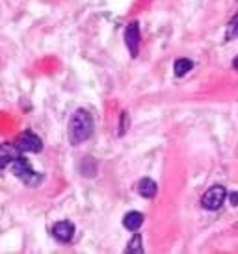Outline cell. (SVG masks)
<instances>
[{"mask_svg":"<svg viewBox=\"0 0 238 254\" xmlns=\"http://www.w3.org/2000/svg\"><path fill=\"white\" fill-rule=\"evenodd\" d=\"M93 128H95V123H93V117L90 115V112L77 110L69 121L71 145H80V143L88 141L91 135H93Z\"/></svg>","mask_w":238,"mask_h":254,"instance_id":"cell-1","label":"cell"},{"mask_svg":"<svg viewBox=\"0 0 238 254\" xmlns=\"http://www.w3.org/2000/svg\"><path fill=\"white\" fill-rule=\"evenodd\" d=\"M11 171H13L15 177L21 178L22 182L26 184V186H30V188L39 186L41 180H43L41 175H39V173H35V171L32 169V165H30L28 160H26V158H22V156H19L17 160H13V163H11Z\"/></svg>","mask_w":238,"mask_h":254,"instance_id":"cell-2","label":"cell"},{"mask_svg":"<svg viewBox=\"0 0 238 254\" xmlns=\"http://www.w3.org/2000/svg\"><path fill=\"white\" fill-rule=\"evenodd\" d=\"M225 198H227V191H225L224 186H212L203 197H201V206L205 210H210V212H216L224 206Z\"/></svg>","mask_w":238,"mask_h":254,"instance_id":"cell-3","label":"cell"},{"mask_svg":"<svg viewBox=\"0 0 238 254\" xmlns=\"http://www.w3.org/2000/svg\"><path fill=\"white\" fill-rule=\"evenodd\" d=\"M140 24L138 21H132L125 28V45L132 58H136L140 52Z\"/></svg>","mask_w":238,"mask_h":254,"instance_id":"cell-4","label":"cell"},{"mask_svg":"<svg viewBox=\"0 0 238 254\" xmlns=\"http://www.w3.org/2000/svg\"><path fill=\"white\" fill-rule=\"evenodd\" d=\"M17 147L21 148L22 152H41L43 143L39 135H35L34 132H22L17 139Z\"/></svg>","mask_w":238,"mask_h":254,"instance_id":"cell-5","label":"cell"},{"mask_svg":"<svg viewBox=\"0 0 238 254\" xmlns=\"http://www.w3.org/2000/svg\"><path fill=\"white\" fill-rule=\"evenodd\" d=\"M22 156V150L17 147V143H4L0 145V171L6 169L7 165H11L13 160Z\"/></svg>","mask_w":238,"mask_h":254,"instance_id":"cell-6","label":"cell"},{"mask_svg":"<svg viewBox=\"0 0 238 254\" xmlns=\"http://www.w3.org/2000/svg\"><path fill=\"white\" fill-rule=\"evenodd\" d=\"M52 236L62 243H69L75 236V225L71 221H58L56 225L52 226Z\"/></svg>","mask_w":238,"mask_h":254,"instance_id":"cell-7","label":"cell"},{"mask_svg":"<svg viewBox=\"0 0 238 254\" xmlns=\"http://www.w3.org/2000/svg\"><path fill=\"white\" fill-rule=\"evenodd\" d=\"M158 191V186L153 178H141L138 182V193H140L143 198H153Z\"/></svg>","mask_w":238,"mask_h":254,"instance_id":"cell-8","label":"cell"},{"mask_svg":"<svg viewBox=\"0 0 238 254\" xmlns=\"http://www.w3.org/2000/svg\"><path fill=\"white\" fill-rule=\"evenodd\" d=\"M123 225H125L126 230H132V232H136V230L143 225V213L128 212L125 217H123Z\"/></svg>","mask_w":238,"mask_h":254,"instance_id":"cell-9","label":"cell"},{"mask_svg":"<svg viewBox=\"0 0 238 254\" xmlns=\"http://www.w3.org/2000/svg\"><path fill=\"white\" fill-rule=\"evenodd\" d=\"M192 67H194V64H192V60H186V58H179L175 64H173V72H175V76H184L186 72L192 71Z\"/></svg>","mask_w":238,"mask_h":254,"instance_id":"cell-10","label":"cell"},{"mask_svg":"<svg viewBox=\"0 0 238 254\" xmlns=\"http://www.w3.org/2000/svg\"><path fill=\"white\" fill-rule=\"evenodd\" d=\"M125 253L128 254H141L143 253V240L140 234H134L132 240L128 241V247L125 249Z\"/></svg>","mask_w":238,"mask_h":254,"instance_id":"cell-11","label":"cell"},{"mask_svg":"<svg viewBox=\"0 0 238 254\" xmlns=\"http://www.w3.org/2000/svg\"><path fill=\"white\" fill-rule=\"evenodd\" d=\"M238 37V13L231 19V24H229V30H227V39H237Z\"/></svg>","mask_w":238,"mask_h":254,"instance_id":"cell-12","label":"cell"},{"mask_svg":"<svg viewBox=\"0 0 238 254\" xmlns=\"http://www.w3.org/2000/svg\"><path fill=\"white\" fill-rule=\"evenodd\" d=\"M126 117H128V115H126L125 112L121 113V128H119V135H123V134H125V130H126V128H128V127H125V119H126Z\"/></svg>","mask_w":238,"mask_h":254,"instance_id":"cell-13","label":"cell"},{"mask_svg":"<svg viewBox=\"0 0 238 254\" xmlns=\"http://www.w3.org/2000/svg\"><path fill=\"white\" fill-rule=\"evenodd\" d=\"M229 200H231L233 206H238V193L237 191H233V193H229Z\"/></svg>","mask_w":238,"mask_h":254,"instance_id":"cell-14","label":"cell"},{"mask_svg":"<svg viewBox=\"0 0 238 254\" xmlns=\"http://www.w3.org/2000/svg\"><path fill=\"white\" fill-rule=\"evenodd\" d=\"M233 67H235V69L238 71V56L235 58V60H233Z\"/></svg>","mask_w":238,"mask_h":254,"instance_id":"cell-15","label":"cell"}]
</instances>
